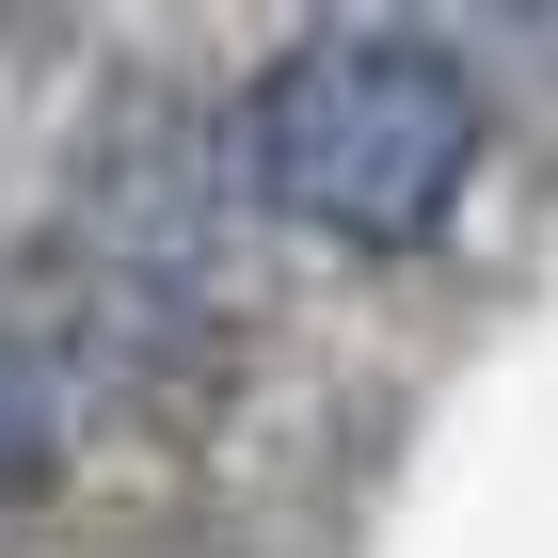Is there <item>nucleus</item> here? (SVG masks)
Segmentation results:
<instances>
[{
	"mask_svg": "<svg viewBox=\"0 0 558 558\" xmlns=\"http://www.w3.org/2000/svg\"><path fill=\"white\" fill-rule=\"evenodd\" d=\"M478 144H495V81L463 64V33L415 16H319L240 96L256 208L336 256H430L478 192Z\"/></svg>",
	"mask_w": 558,
	"mask_h": 558,
	"instance_id": "nucleus-1",
	"label": "nucleus"
},
{
	"mask_svg": "<svg viewBox=\"0 0 558 558\" xmlns=\"http://www.w3.org/2000/svg\"><path fill=\"white\" fill-rule=\"evenodd\" d=\"M48 463H64V430H48V384L0 351V511H33V495H48Z\"/></svg>",
	"mask_w": 558,
	"mask_h": 558,
	"instance_id": "nucleus-2",
	"label": "nucleus"
}]
</instances>
